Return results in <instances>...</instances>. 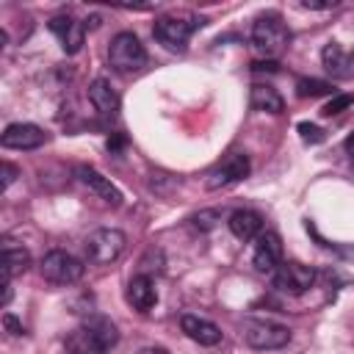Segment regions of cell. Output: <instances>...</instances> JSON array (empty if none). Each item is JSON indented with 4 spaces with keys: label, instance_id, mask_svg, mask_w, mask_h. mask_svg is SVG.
Segmentation results:
<instances>
[{
    "label": "cell",
    "instance_id": "cell-1",
    "mask_svg": "<svg viewBox=\"0 0 354 354\" xmlns=\"http://www.w3.org/2000/svg\"><path fill=\"white\" fill-rule=\"evenodd\" d=\"M288 41H290V30H288V25L282 22L279 14H263V17L254 19V25H252V47L266 61L282 55Z\"/></svg>",
    "mask_w": 354,
    "mask_h": 354
},
{
    "label": "cell",
    "instance_id": "cell-2",
    "mask_svg": "<svg viewBox=\"0 0 354 354\" xmlns=\"http://www.w3.org/2000/svg\"><path fill=\"white\" fill-rule=\"evenodd\" d=\"M124 246H127V235L122 230H113V227L94 230L83 241L86 260L94 263V266H111V263H116L124 254Z\"/></svg>",
    "mask_w": 354,
    "mask_h": 354
},
{
    "label": "cell",
    "instance_id": "cell-3",
    "mask_svg": "<svg viewBox=\"0 0 354 354\" xmlns=\"http://www.w3.org/2000/svg\"><path fill=\"white\" fill-rule=\"evenodd\" d=\"M108 64H111L116 72H122V75H127V72H138V69L147 64V50H144V44L138 41L136 33L122 30V33H116V36L111 39V47H108Z\"/></svg>",
    "mask_w": 354,
    "mask_h": 354
},
{
    "label": "cell",
    "instance_id": "cell-4",
    "mask_svg": "<svg viewBox=\"0 0 354 354\" xmlns=\"http://www.w3.org/2000/svg\"><path fill=\"white\" fill-rule=\"evenodd\" d=\"M39 271L53 285H75L83 277V263L75 254L64 252V249H53V252H47L41 257Z\"/></svg>",
    "mask_w": 354,
    "mask_h": 354
},
{
    "label": "cell",
    "instance_id": "cell-5",
    "mask_svg": "<svg viewBox=\"0 0 354 354\" xmlns=\"http://www.w3.org/2000/svg\"><path fill=\"white\" fill-rule=\"evenodd\" d=\"M199 25H202V22H196V19H191V17L169 14V17L155 19L152 33H155V39H158L166 50L183 53V50H185V44H188V39H191V33H194V28H199Z\"/></svg>",
    "mask_w": 354,
    "mask_h": 354
},
{
    "label": "cell",
    "instance_id": "cell-6",
    "mask_svg": "<svg viewBox=\"0 0 354 354\" xmlns=\"http://www.w3.org/2000/svg\"><path fill=\"white\" fill-rule=\"evenodd\" d=\"M271 282L277 290H282L288 296H301L313 288L315 271H313V266H304L299 260H288V263H279V268L271 274Z\"/></svg>",
    "mask_w": 354,
    "mask_h": 354
},
{
    "label": "cell",
    "instance_id": "cell-7",
    "mask_svg": "<svg viewBox=\"0 0 354 354\" xmlns=\"http://www.w3.org/2000/svg\"><path fill=\"white\" fill-rule=\"evenodd\" d=\"M243 340L257 351H274L290 343V329L282 324H271V321H246Z\"/></svg>",
    "mask_w": 354,
    "mask_h": 354
},
{
    "label": "cell",
    "instance_id": "cell-8",
    "mask_svg": "<svg viewBox=\"0 0 354 354\" xmlns=\"http://www.w3.org/2000/svg\"><path fill=\"white\" fill-rule=\"evenodd\" d=\"M249 169H252V166H249V158H246L243 152H232V155H227L218 166H213V169L207 171L205 185H207L210 191L235 185V183H241L243 177H249Z\"/></svg>",
    "mask_w": 354,
    "mask_h": 354
},
{
    "label": "cell",
    "instance_id": "cell-9",
    "mask_svg": "<svg viewBox=\"0 0 354 354\" xmlns=\"http://www.w3.org/2000/svg\"><path fill=\"white\" fill-rule=\"evenodd\" d=\"M282 263V238L274 230H263L254 238V252H252V266L260 274H274Z\"/></svg>",
    "mask_w": 354,
    "mask_h": 354
},
{
    "label": "cell",
    "instance_id": "cell-10",
    "mask_svg": "<svg viewBox=\"0 0 354 354\" xmlns=\"http://www.w3.org/2000/svg\"><path fill=\"white\" fill-rule=\"evenodd\" d=\"M44 141H47V133L30 122H11L0 136V144L6 149H36Z\"/></svg>",
    "mask_w": 354,
    "mask_h": 354
},
{
    "label": "cell",
    "instance_id": "cell-11",
    "mask_svg": "<svg viewBox=\"0 0 354 354\" xmlns=\"http://www.w3.org/2000/svg\"><path fill=\"white\" fill-rule=\"evenodd\" d=\"M47 25H50V30L61 39V47H64L66 55L80 53L83 39H86V25H83V22H77V19H72V17H53Z\"/></svg>",
    "mask_w": 354,
    "mask_h": 354
},
{
    "label": "cell",
    "instance_id": "cell-12",
    "mask_svg": "<svg viewBox=\"0 0 354 354\" xmlns=\"http://www.w3.org/2000/svg\"><path fill=\"white\" fill-rule=\"evenodd\" d=\"M324 69L335 80H351L354 77V50H343L337 41H329L321 53Z\"/></svg>",
    "mask_w": 354,
    "mask_h": 354
},
{
    "label": "cell",
    "instance_id": "cell-13",
    "mask_svg": "<svg viewBox=\"0 0 354 354\" xmlns=\"http://www.w3.org/2000/svg\"><path fill=\"white\" fill-rule=\"evenodd\" d=\"M75 177H77L88 191H94L100 199H105V202H111V205H122V191H119L108 177H102L97 169H91V166H77V169H75Z\"/></svg>",
    "mask_w": 354,
    "mask_h": 354
},
{
    "label": "cell",
    "instance_id": "cell-14",
    "mask_svg": "<svg viewBox=\"0 0 354 354\" xmlns=\"http://www.w3.org/2000/svg\"><path fill=\"white\" fill-rule=\"evenodd\" d=\"M227 227H230V232H232L238 241H254V238L263 232V216H260L257 210L238 207V210L230 213Z\"/></svg>",
    "mask_w": 354,
    "mask_h": 354
},
{
    "label": "cell",
    "instance_id": "cell-15",
    "mask_svg": "<svg viewBox=\"0 0 354 354\" xmlns=\"http://www.w3.org/2000/svg\"><path fill=\"white\" fill-rule=\"evenodd\" d=\"M180 329L194 340V343H199V346H218L221 343V329L213 324V321H207V318H199V315H183L180 318Z\"/></svg>",
    "mask_w": 354,
    "mask_h": 354
},
{
    "label": "cell",
    "instance_id": "cell-16",
    "mask_svg": "<svg viewBox=\"0 0 354 354\" xmlns=\"http://www.w3.org/2000/svg\"><path fill=\"white\" fill-rule=\"evenodd\" d=\"M127 301L138 310V313H149L158 301V293H155V282L149 274H136L130 282H127Z\"/></svg>",
    "mask_w": 354,
    "mask_h": 354
},
{
    "label": "cell",
    "instance_id": "cell-17",
    "mask_svg": "<svg viewBox=\"0 0 354 354\" xmlns=\"http://www.w3.org/2000/svg\"><path fill=\"white\" fill-rule=\"evenodd\" d=\"M88 100H91L94 111L102 113V116H116V113H119V94H116V88H113L105 77L91 80V86H88Z\"/></svg>",
    "mask_w": 354,
    "mask_h": 354
},
{
    "label": "cell",
    "instance_id": "cell-18",
    "mask_svg": "<svg viewBox=\"0 0 354 354\" xmlns=\"http://www.w3.org/2000/svg\"><path fill=\"white\" fill-rule=\"evenodd\" d=\"M105 351H108V346L86 324L66 335V354H105Z\"/></svg>",
    "mask_w": 354,
    "mask_h": 354
},
{
    "label": "cell",
    "instance_id": "cell-19",
    "mask_svg": "<svg viewBox=\"0 0 354 354\" xmlns=\"http://www.w3.org/2000/svg\"><path fill=\"white\" fill-rule=\"evenodd\" d=\"M249 102L254 111H263V113H282L285 102L282 97L277 94V88L266 86V83H254L252 91H249Z\"/></svg>",
    "mask_w": 354,
    "mask_h": 354
},
{
    "label": "cell",
    "instance_id": "cell-20",
    "mask_svg": "<svg viewBox=\"0 0 354 354\" xmlns=\"http://www.w3.org/2000/svg\"><path fill=\"white\" fill-rule=\"evenodd\" d=\"M28 266H30V252L25 246H17V243L8 241L3 246V277L11 279V277L22 274Z\"/></svg>",
    "mask_w": 354,
    "mask_h": 354
},
{
    "label": "cell",
    "instance_id": "cell-21",
    "mask_svg": "<svg viewBox=\"0 0 354 354\" xmlns=\"http://www.w3.org/2000/svg\"><path fill=\"white\" fill-rule=\"evenodd\" d=\"M86 326H91L94 332H97V337L111 348V346H116V340H119V329H116V324L108 318V315H91V318H86Z\"/></svg>",
    "mask_w": 354,
    "mask_h": 354
},
{
    "label": "cell",
    "instance_id": "cell-22",
    "mask_svg": "<svg viewBox=\"0 0 354 354\" xmlns=\"http://www.w3.org/2000/svg\"><path fill=\"white\" fill-rule=\"evenodd\" d=\"M296 94L301 97V100H313V97H326V94H335V88H332V83L329 80H318V77H301V80H296Z\"/></svg>",
    "mask_w": 354,
    "mask_h": 354
},
{
    "label": "cell",
    "instance_id": "cell-23",
    "mask_svg": "<svg viewBox=\"0 0 354 354\" xmlns=\"http://www.w3.org/2000/svg\"><path fill=\"white\" fill-rule=\"evenodd\" d=\"M296 130H299V136H301L304 144H321V141L326 138V133H324L318 124H313V122H299Z\"/></svg>",
    "mask_w": 354,
    "mask_h": 354
},
{
    "label": "cell",
    "instance_id": "cell-24",
    "mask_svg": "<svg viewBox=\"0 0 354 354\" xmlns=\"http://www.w3.org/2000/svg\"><path fill=\"white\" fill-rule=\"evenodd\" d=\"M351 102H354V94H335V97L321 108V113H324V116H337V113L346 111Z\"/></svg>",
    "mask_w": 354,
    "mask_h": 354
},
{
    "label": "cell",
    "instance_id": "cell-25",
    "mask_svg": "<svg viewBox=\"0 0 354 354\" xmlns=\"http://www.w3.org/2000/svg\"><path fill=\"white\" fill-rule=\"evenodd\" d=\"M218 218H221L218 210H202V213H196L191 221H194V227H199V230H213Z\"/></svg>",
    "mask_w": 354,
    "mask_h": 354
},
{
    "label": "cell",
    "instance_id": "cell-26",
    "mask_svg": "<svg viewBox=\"0 0 354 354\" xmlns=\"http://www.w3.org/2000/svg\"><path fill=\"white\" fill-rule=\"evenodd\" d=\"M0 169H3V191H6V188H8V185L17 180V174H19V171H17V166H11L8 160H6Z\"/></svg>",
    "mask_w": 354,
    "mask_h": 354
},
{
    "label": "cell",
    "instance_id": "cell-27",
    "mask_svg": "<svg viewBox=\"0 0 354 354\" xmlns=\"http://www.w3.org/2000/svg\"><path fill=\"white\" fill-rule=\"evenodd\" d=\"M3 326H6L11 335H22V332H25V329H22V324H19L11 313H6V315H3Z\"/></svg>",
    "mask_w": 354,
    "mask_h": 354
},
{
    "label": "cell",
    "instance_id": "cell-28",
    "mask_svg": "<svg viewBox=\"0 0 354 354\" xmlns=\"http://www.w3.org/2000/svg\"><path fill=\"white\" fill-rule=\"evenodd\" d=\"M252 72H277V64L274 61H254Z\"/></svg>",
    "mask_w": 354,
    "mask_h": 354
},
{
    "label": "cell",
    "instance_id": "cell-29",
    "mask_svg": "<svg viewBox=\"0 0 354 354\" xmlns=\"http://www.w3.org/2000/svg\"><path fill=\"white\" fill-rule=\"evenodd\" d=\"M138 354H169L163 346H147V348H141Z\"/></svg>",
    "mask_w": 354,
    "mask_h": 354
},
{
    "label": "cell",
    "instance_id": "cell-30",
    "mask_svg": "<svg viewBox=\"0 0 354 354\" xmlns=\"http://www.w3.org/2000/svg\"><path fill=\"white\" fill-rule=\"evenodd\" d=\"M122 144H124V138H122V136H111V138H108V149H119Z\"/></svg>",
    "mask_w": 354,
    "mask_h": 354
},
{
    "label": "cell",
    "instance_id": "cell-31",
    "mask_svg": "<svg viewBox=\"0 0 354 354\" xmlns=\"http://www.w3.org/2000/svg\"><path fill=\"white\" fill-rule=\"evenodd\" d=\"M346 149H348V152H351V158H354V133L346 138Z\"/></svg>",
    "mask_w": 354,
    "mask_h": 354
}]
</instances>
